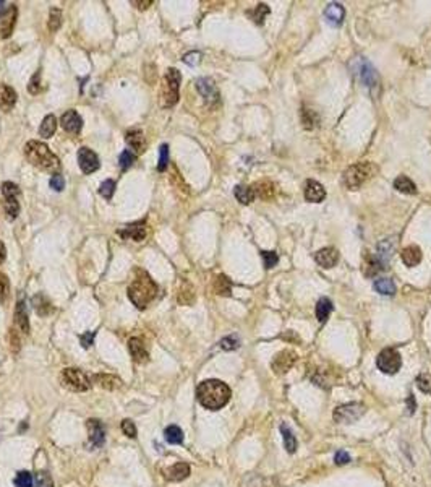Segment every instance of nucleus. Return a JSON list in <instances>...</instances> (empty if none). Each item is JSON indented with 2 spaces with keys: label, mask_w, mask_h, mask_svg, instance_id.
<instances>
[{
  "label": "nucleus",
  "mask_w": 431,
  "mask_h": 487,
  "mask_svg": "<svg viewBox=\"0 0 431 487\" xmlns=\"http://www.w3.org/2000/svg\"><path fill=\"white\" fill-rule=\"evenodd\" d=\"M230 388L224 382L216 379L201 382L197 388V398L200 405L206 409H211V411H217V409L224 408L230 400Z\"/></svg>",
  "instance_id": "f257e3e1"
},
{
  "label": "nucleus",
  "mask_w": 431,
  "mask_h": 487,
  "mask_svg": "<svg viewBox=\"0 0 431 487\" xmlns=\"http://www.w3.org/2000/svg\"><path fill=\"white\" fill-rule=\"evenodd\" d=\"M128 297L133 302L135 307L138 309H146L151 304L156 296H158V284H156L151 276L146 271L136 270L133 281L128 286Z\"/></svg>",
  "instance_id": "f03ea898"
},
{
  "label": "nucleus",
  "mask_w": 431,
  "mask_h": 487,
  "mask_svg": "<svg viewBox=\"0 0 431 487\" xmlns=\"http://www.w3.org/2000/svg\"><path fill=\"white\" fill-rule=\"evenodd\" d=\"M24 154L32 166H37L45 171H58L60 169V161L49 149V146L42 141L31 140L26 143Z\"/></svg>",
  "instance_id": "7ed1b4c3"
},
{
  "label": "nucleus",
  "mask_w": 431,
  "mask_h": 487,
  "mask_svg": "<svg viewBox=\"0 0 431 487\" xmlns=\"http://www.w3.org/2000/svg\"><path fill=\"white\" fill-rule=\"evenodd\" d=\"M182 75L177 68H169L164 76L161 86V106L172 107L179 101V89H180Z\"/></svg>",
  "instance_id": "20e7f679"
},
{
  "label": "nucleus",
  "mask_w": 431,
  "mask_h": 487,
  "mask_svg": "<svg viewBox=\"0 0 431 487\" xmlns=\"http://www.w3.org/2000/svg\"><path fill=\"white\" fill-rule=\"evenodd\" d=\"M376 172V167L371 162H357V164L350 166L344 174V184L347 185L350 190H355L360 185H363L368 179L373 177Z\"/></svg>",
  "instance_id": "39448f33"
},
{
  "label": "nucleus",
  "mask_w": 431,
  "mask_h": 487,
  "mask_svg": "<svg viewBox=\"0 0 431 487\" xmlns=\"http://www.w3.org/2000/svg\"><path fill=\"white\" fill-rule=\"evenodd\" d=\"M60 380H62V385L71 390V392H88L91 388L89 377L80 369H73V367L63 369L60 374Z\"/></svg>",
  "instance_id": "423d86ee"
},
{
  "label": "nucleus",
  "mask_w": 431,
  "mask_h": 487,
  "mask_svg": "<svg viewBox=\"0 0 431 487\" xmlns=\"http://www.w3.org/2000/svg\"><path fill=\"white\" fill-rule=\"evenodd\" d=\"M376 366L383 374L394 375L399 372V369L402 367V357L394 348H386L378 354Z\"/></svg>",
  "instance_id": "0eeeda50"
},
{
  "label": "nucleus",
  "mask_w": 431,
  "mask_h": 487,
  "mask_svg": "<svg viewBox=\"0 0 431 487\" xmlns=\"http://www.w3.org/2000/svg\"><path fill=\"white\" fill-rule=\"evenodd\" d=\"M365 413H367V408L362 403H347V405L337 406L332 418L339 424H352V422L360 419Z\"/></svg>",
  "instance_id": "6e6552de"
},
{
  "label": "nucleus",
  "mask_w": 431,
  "mask_h": 487,
  "mask_svg": "<svg viewBox=\"0 0 431 487\" xmlns=\"http://www.w3.org/2000/svg\"><path fill=\"white\" fill-rule=\"evenodd\" d=\"M298 359V356L295 351H292V349H284V351H280V353L276 354V357L272 359V370L276 374L279 375H282L285 372H289V370L293 367V364L297 362Z\"/></svg>",
  "instance_id": "1a4fd4ad"
},
{
  "label": "nucleus",
  "mask_w": 431,
  "mask_h": 487,
  "mask_svg": "<svg viewBox=\"0 0 431 487\" xmlns=\"http://www.w3.org/2000/svg\"><path fill=\"white\" fill-rule=\"evenodd\" d=\"M197 89L198 93L203 96V99L206 101V104H210V106H214L216 102H219V89L216 86V83L211 80V78H198L197 80Z\"/></svg>",
  "instance_id": "9d476101"
},
{
  "label": "nucleus",
  "mask_w": 431,
  "mask_h": 487,
  "mask_svg": "<svg viewBox=\"0 0 431 487\" xmlns=\"http://www.w3.org/2000/svg\"><path fill=\"white\" fill-rule=\"evenodd\" d=\"M78 164L84 174H93L99 169V158L97 154L89 148H80L78 149Z\"/></svg>",
  "instance_id": "9b49d317"
},
{
  "label": "nucleus",
  "mask_w": 431,
  "mask_h": 487,
  "mask_svg": "<svg viewBox=\"0 0 431 487\" xmlns=\"http://www.w3.org/2000/svg\"><path fill=\"white\" fill-rule=\"evenodd\" d=\"M88 435H89V445L93 448H101L106 442V429L102 422L97 419H88L86 421Z\"/></svg>",
  "instance_id": "f8f14e48"
},
{
  "label": "nucleus",
  "mask_w": 431,
  "mask_h": 487,
  "mask_svg": "<svg viewBox=\"0 0 431 487\" xmlns=\"http://www.w3.org/2000/svg\"><path fill=\"white\" fill-rule=\"evenodd\" d=\"M386 270V262L380 257V255H373L370 252H365L363 255V273L365 276L373 278L378 273H381Z\"/></svg>",
  "instance_id": "ddd939ff"
},
{
  "label": "nucleus",
  "mask_w": 431,
  "mask_h": 487,
  "mask_svg": "<svg viewBox=\"0 0 431 487\" xmlns=\"http://www.w3.org/2000/svg\"><path fill=\"white\" fill-rule=\"evenodd\" d=\"M315 260L319 266L323 268H332L339 262V252L334 247H324V249L318 250L315 253Z\"/></svg>",
  "instance_id": "4468645a"
},
{
  "label": "nucleus",
  "mask_w": 431,
  "mask_h": 487,
  "mask_svg": "<svg viewBox=\"0 0 431 487\" xmlns=\"http://www.w3.org/2000/svg\"><path fill=\"white\" fill-rule=\"evenodd\" d=\"M305 198L311 201V203H321V201L326 198V190L324 187L319 184L318 180H306L305 184Z\"/></svg>",
  "instance_id": "2eb2a0df"
},
{
  "label": "nucleus",
  "mask_w": 431,
  "mask_h": 487,
  "mask_svg": "<svg viewBox=\"0 0 431 487\" xmlns=\"http://www.w3.org/2000/svg\"><path fill=\"white\" fill-rule=\"evenodd\" d=\"M60 123H62V128L68 133H78L83 127V120L76 110H67L62 115Z\"/></svg>",
  "instance_id": "dca6fc26"
},
{
  "label": "nucleus",
  "mask_w": 431,
  "mask_h": 487,
  "mask_svg": "<svg viewBox=\"0 0 431 487\" xmlns=\"http://www.w3.org/2000/svg\"><path fill=\"white\" fill-rule=\"evenodd\" d=\"M119 234L125 239H132V240H135V242H141V240L146 237V224L143 223V221L132 223V224L123 227Z\"/></svg>",
  "instance_id": "f3484780"
},
{
  "label": "nucleus",
  "mask_w": 431,
  "mask_h": 487,
  "mask_svg": "<svg viewBox=\"0 0 431 487\" xmlns=\"http://www.w3.org/2000/svg\"><path fill=\"white\" fill-rule=\"evenodd\" d=\"M344 16H345V10H344V6L341 3L332 2V3H329L328 6H326L324 18L331 26H341L342 21H344Z\"/></svg>",
  "instance_id": "a211bd4d"
},
{
  "label": "nucleus",
  "mask_w": 431,
  "mask_h": 487,
  "mask_svg": "<svg viewBox=\"0 0 431 487\" xmlns=\"http://www.w3.org/2000/svg\"><path fill=\"white\" fill-rule=\"evenodd\" d=\"M128 349H130V354H132L133 361L138 362V364H145L149 359V354L145 348V344L140 340V338H130L128 340Z\"/></svg>",
  "instance_id": "6ab92c4d"
},
{
  "label": "nucleus",
  "mask_w": 431,
  "mask_h": 487,
  "mask_svg": "<svg viewBox=\"0 0 431 487\" xmlns=\"http://www.w3.org/2000/svg\"><path fill=\"white\" fill-rule=\"evenodd\" d=\"M360 78H362V81L367 84L368 88H378V84H380V78H378V73H376V70L375 67L371 65L370 62L367 60H363L362 65H360Z\"/></svg>",
  "instance_id": "aec40b11"
},
{
  "label": "nucleus",
  "mask_w": 431,
  "mask_h": 487,
  "mask_svg": "<svg viewBox=\"0 0 431 487\" xmlns=\"http://www.w3.org/2000/svg\"><path fill=\"white\" fill-rule=\"evenodd\" d=\"M125 141L128 143V146L135 149L136 153H143L146 149V140H145V135H143L141 130L138 128H133V130H128L127 136H125Z\"/></svg>",
  "instance_id": "412c9836"
},
{
  "label": "nucleus",
  "mask_w": 431,
  "mask_h": 487,
  "mask_svg": "<svg viewBox=\"0 0 431 487\" xmlns=\"http://www.w3.org/2000/svg\"><path fill=\"white\" fill-rule=\"evenodd\" d=\"M93 382L96 383V385H99L101 388L110 390V392L119 390L122 387V380L119 379V377L110 375V374H96L93 377Z\"/></svg>",
  "instance_id": "4be33fe9"
},
{
  "label": "nucleus",
  "mask_w": 431,
  "mask_h": 487,
  "mask_svg": "<svg viewBox=\"0 0 431 487\" xmlns=\"http://www.w3.org/2000/svg\"><path fill=\"white\" fill-rule=\"evenodd\" d=\"M188 476H190V466L187 463H175L174 466L169 468V470H166V479L174 481V483L184 481Z\"/></svg>",
  "instance_id": "5701e85b"
},
{
  "label": "nucleus",
  "mask_w": 431,
  "mask_h": 487,
  "mask_svg": "<svg viewBox=\"0 0 431 487\" xmlns=\"http://www.w3.org/2000/svg\"><path fill=\"white\" fill-rule=\"evenodd\" d=\"M251 188H253L254 195L263 200H272L276 197V185L269 180H259Z\"/></svg>",
  "instance_id": "b1692460"
},
{
  "label": "nucleus",
  "mask_w": 431,
  "mask_h": 487,
  "mask_svg": "<svg viewBox=\"0 0 431 487\" xmlns=\"http://www.w3.org/2000/svg\"><path fill=\"white\" fill-rule=\"evenodd\" d=\"M401 258L402 262L406 263V266H410V268H414L420 262H422V250L420 247L417 245H409L406 247L402 252H401Z\"/></svg>",
  "instance_id": "393cba45"
},
{
  "label": "nucleus",
  "mask_w": 431,
  "mask_h": 487,
  "mask_svg": "<svg viewBox=\"0 0 431 487\" xmlns=\"http://www.w3.org/2000/svg\"><path fill=\"white\" fill-rule=\"evenodd\" d=\"M16 16H18V8L15 5H11V8L8 10V15H6L2 21H0V36H2L3 39H6L11 34L13 28H15Z\"/></svg>",
  "instance_id": "a878e982"
},
{
  "label": "nucleus",
  "mask_w": 431,
  "mask_h": 487,
  "mask_svg": "<svg viewBox=\"0 0 431 487\" xmlns=\"http://www.w3.org/2000/svg\"><path fill=\"white\" fill-rule=\"evenodd\" d=\"M15 325L21 330V333L28 335L29 333V320H28V314H26V309H24V302L19 299L16 302V307H15Z\"/></svg>",
  "instance_id": "bb28decb"
},
{
  "label": "nucleus",
  "mask_w": 431,
  "mask_h": 487,
  "mask_svg": "<svg viewBox=\"0 0 431 487\" xmlns=\"http://www.w3.org/2000/svg\"><path fill=\"white\" fill-rule=\"evenodd\" d=\"M15 102H16L15 89L10 88L8 84H2V86H0V107H2L5 112H8V110L15 106Z\"/></svg>",
  "instance_id": "cd10ccee"
},
{
  "label": "nucleus",
  "mask_w": 431,
  "mask_h": 487,
  "mask_svg": "<svg viewBox=\"0 0 431 487\" xmlns=\"http://www.w3.org/2000/svg\"><path fill=\"white\" fill-rule=\"evenodd\" d=\"M31 302H32V307H34V310H36V314L41 315V317H47V315L52 314V312H54V307H52L50 301L44 294H36L34 297H32Z\"/></svg>",
  "instance_id": "c85d7f7f"
},
{
  "label": "nucleus",
  "mask_w": 431,
  "mask_h": 487,
  "mask_svg": "<svg viewBox=\"0 0 431 487\" xmlns=\"http://www.w3.org/2000/svg\"><path fill=\"white\" fill-rule=\"evenodd\" d=\"M373 288L376 292H380L381 296H394V292H396V284L393 279H389V278L375 279Z\"/></svg>",
  "instance_id": "c756f323"
},
{
  "label": "nucleus",
  "mask_w": 431,
  "mask_h": 487,
  "mask_svg": "<svg viewBox=\"0 0 431 487\" xmlns=\"http://www.w3.org/2000/svg\"><path fill=\"white\" fill-rule=\"evenodd\" d=\"M233 195H235V198H237L240 203H243V205H250L251 201L256 198L253 188L246 187V185H237L233 188Z\"/></svg>",
  "instance_id": "7c9ffc66"
},
{
  "label": "nucleus",
  "mask_w": 431,
  "mask_h": 487,
  "mask_svg": "<svg viewBox=\"0 0 431 487\" xmlns=\"http://www.w3.org/2000/svg\"><path fill=\"white\" fill-rule=\"evenodd\" d=\"M332 312V302L329 301L328 297H321L316 304V318L319 320V323H324L326 320L329 318Z\"/></svg>",
  "instance_id": "2f4dec72"
},
{
  "label": "nucleus",
  "mask_w": 431,
  "mask_h": 487,
  "mask_svg": "<svg viewBox=\"0 0 431 487\" xmlns=\"http://www.w3.org/2000/svg\"><path fill=\"white\" fill-rule=\"evenodd\" d=\"M55 130H57V119L52 114L45 115L41 127H39V133H41V136L42 138H50V136L55 133Z\"/></svg>",
  "instance_id": "473e14b6"
},
{
  "label": "nucleus",
  "mask_w": 431,
  "mask_h": 487,
  "mask_svg": "<svg viewBox=\"0 0 431 487\" xmlns=\"http://www.w3.org/2000/svg\"><path fill=\"white\" fill-rule=\"evenodd\" d=\"M280 434H282L285 450L289 452V453H295V450H297V439H295V435H293V432L289 429V426H287V424L280 426Z\"/></svg>",
  "instance_id": "72a5a7b5"
},
{
  "label": "nucleus",
  "mask_w": 431,
  "mask_h": 487,
  "mask_svg": "<svg viewBox=\"0 0 431 487\" xmlns=\"http://www.w3.org/2000/svg\"><path fill=\"white\" fill-rule=\"evenodd\" d=\"M394 188H396V190H399L401 193H407V195L417 193L415 184L409 177H406V175H399V177L394 180Z\"/></svg>",
  "instance_id": "f704fd0d"
},
{
  "label": "nucleus",
  "mask_w": 431,
  "mask_h": 487,
  "mask_svg": "<svg viewBox=\"0 0 431 487\" xmlns=\"http://www.w3.org/2000/svg\"><path fill=\"white\" fill-rule=\"evenodd\" d=\"M214 291L219 296H230L232 294V283L224 275H219L214 281Z\"/></svg>",
  "instance_id": "c9c22d12"
},
{
  "label": "nucleus",
  "mask_w": 431,
  "mask_h": 487,
  "mask_svg": "<svg viewBox=\"0 0 431 487\" xmlns=\"http://www.w3.org/2000/svg\"><path fill=\"white\" fill-rule=\"evenodd\" d=\"M164 437L169 444L172 445H179L184 442V432H182V429L179 426H169L166 431H164Z\"/></svg>",
  "instance_id": "e433bc0d"
},
{
  "label": "nucleus",
  "mask_w": 431,
  "mask_h": 487,
  "mask_svg": "<svg viewBox=\"0 0 431 487\" xmlns=\"http://www.w3.org/2000/svg\"><path fill=\"white\" fill-rule=\"evenodd\" d=\"M60 24H62V10L54 6V8H50V13H49V24H47L49 31L55 32L58 28H60Z\"/></svg>",
  "instance_id": "4c0bfd02"
},
{
  "label": "nucleus",
  "mask_w": 431,
  "mask_h": 487,
  "mask_svg": "<svg viewBox=\"0 0 431 487\" xmlns=\"http://www.w3.org/2000/svg\"><path fill=\"white\" fill-rule=\"evenodd\" d=\"M5 213L10 219H15L19 213V205L16 198H5Z\"/></svg>",
  "instance_id": "58836bf2"
},
{
  "label": "nucleus",
  "mask_w": 431,
  "mask_h": 487,
  "mask_svg": "<svg viewBox=\"0 0 431 487\" xmlns=\"http://www.w3.org/2000/svg\"><path fill=\"white\" fill-rule=\"evenodd\" d=\"M250 15L253 16V19H254V21H256L258 24H263L266 15H269V6L264 5V3H259V5L256 6V10L251 11Z\"/></svg>",
  "instance_id": "ea45409f"
},
{
  "label": "nucleus",
  "mask_w": 431,
  "mask_h": 487,
  "mask_svg": "<svg viewBox=\"0 0 431 487\" xmlns=\"http://www.w3.org/2000/svg\"><path fill=\"white\" fill-rule=\"evenodd\" d=\"M10 296V281L6 275L0 273V302H6Z\"/></svg>",
  "instance_id": "a19ab883"
},
{
  "label": "nucleus",
  "mask_w": 431,
  "mask_h": 487,
  "mask_svg": "<svg viewBox=\"0 0 431 487\" xmlns=\"http://www.w3.org/2000/svg\"><path fill=\"white\" fill-rule=\"evenodd\" d=\"M15 487H32V476L28 471H19L15 478Z\"/></svg>",
  "instance_id": "79ce46f5"
},
{
  "label": "nucleus",
  "mask_w": 431,
  "mask_h": 487,
  "mask_svg": "<svg viewBox=\"0 0 431 487\" xmlns=\"http://www.w3.org/2000/svg\"><path fill=\"white\" fill-rule=\"evenodd\" d=\"M417 382V387H419L423 393H430L431 392V375L430 374H420L419 377L415 379Z\"/></svg>",
  "instance_id": "37998d69"
},
{
  "label": "nucleus",
  "mask_w": 431,
  "mask_h": 487,
  "mask_svg": "<svg viewBox=\"0 0 431 487\" xmlns=\"http://www.w3.org/2000/svg\"><path fill=\"white\" fill-rule=\"evenodd\" d=\"M114 192H115V182H114V180L107 179V180H104L102 184H101L99 193H101L106 200H110V198H112Z\"/></svg>",
  "instance_id": "c03bdc74"
},
{
  "label": "nucleus",
  "mask_w": 431,
  "mask_h": 487,
  "mask_svg": "<svg viewBox=\"0 0 431 487\" xmlns=\"http://www.w3.org/2000/svg\"><path fill=\"white\" fill-rule=\"evenodd\" d=\"M219 344H220V348L224 349V351H233V349H237L240 346V341H238V338L235 336V335H230V336L222 338Z\"/></svg>",
  "instance_id": "a18cd8bd"
},
{
  "label": "nucleus",
  "mask_w": 431,
  "mask_h": 487,
  "mask_svg": "<svg viewBox=\"0 0 431 487\" xmlns=\"http://www.w3.org/2000/svg\"><path fill=\"white\" fill-rule=\"evenodd\" d=\"M136 159V156L132 153V151H128V149H125L122 154H120V158H119V162H120V167H122V171H127L128 167H132V164L135 162Z\"/></svg>",
  "instance_id": "49530a36"
},
{
  "label": "nucleus",
  "mask_w": 431,
  "mask_h": 487,
  "mask_svg": "<svg viewBox=\"0 0 431 487\" xmlns=\"http://www.w3.org/2000/svg\"><path fill=\"white\" fill-rule=\"evenodd\" d=\"M2 193L5 198H16L18 193H19V188L16 184H13V182H3L2 184Z\"/></svg>",
  "instance_id": "de8ad7c7"
},
{
  "label": "nucleus",
  "mask_w": 431,
  "mask_h": 487,
  "mask_svg": "<svg viewBox=\"0 0 431 487\" xmlns=\"http://www.w3.org/2000/svg\"><path fill=\"white\" fill-rule=\"evenodd\" d=\"M159 164H158V171L159 172H164L166 169H167V164H169V145H162L161 149H159Z\"/></svg>",
  "instance_id": "09e8293b"
},
{
  "label": "nucleus",
  "mask_w": 431,
  "mask_h": 487,
  "mask_svg": "<svg viewBox=\"0 0 431 487\" xmlns=\"http://www.w3.org/2000/svg\"><path fill=\"white\" fill-rule=\"evenodd\" d=\"M261 257H263L264 266H266L267 270L274 268V266H276V263H277V260H279L277 253L276 252H269V250H263V252H261Z\"/></svg>",
  "instance_id": "8fccbe9b"
},
{
  "label": "nucleus",
  "mask_w": 431,
  "mask_h": 487,
  "mask_svg": "<svg viewBox=\"0 0 431 487\" xmlns=\"http://www.w3.org/2000/svg\"><path fill=\"white\" fill-rule=\"evenodd\" d=\"M193 301H195V292H193V289L190 288V286H187V289H180L179 291V302L180 304L188 305V304H192Z\"/></svg>",
  "instance_id": "3c124183"
},
{
  "label": "nucleus",
  "mask_w": 431,
  "mask_h": 487,
  "mask_svg": "<svg viewBox=\"0 0 431 487\" xmlns=\"http://www.w3.org/2000/svg\"><path fill=\"white\" fill-rule=\"evenodd\" d=\"M36 487H54L52 478L45 471L37 473V476H36Z\"/></svg>",
  "instance_id": "603ef678"
},
{
  "label": "nucleus",
  "mask_w": 431,
  "mask_h": 487,
  "mask_svg": "<svg viewBox=\"0 0 431 487\" xmlns=\"http://www.w3.org/2000/svg\"><path fill=\"white\" fill-rule=\"evenodd\" d=\"M184 62L187 65H190V67H195V65H198L201 62V52H198V50L188 52V54L184 55Z\"/></svg>",
  "instance_id": "864d4df0"
},
{
  "label": "nucleus",
  "mask_w": 431,
  "mask_h": 487,
  "mask_svg": "<svg viewBox=\"0 0 431 487\" xmlns=\"http://www.w3.org/2000/svg\"><path fill=\"white\" fill-rule=\"evenodd\" d=\"M122 432L125 435H128L130 439H135L136 437V427L133 424V421H130V419L122 421Z\"/></svg>",
  "instance_id": "5fc2aeb1"
},
{
  "label": "nucleus",
  "mask_w": 431,
  "mask_h": 487,
  "mask_svg": "<svg viewBox=\"0 0 431 487\" xmlns=\"http://www.w3.org/2000/svg\"><path fill=\"white\" fill-rule=\"evenodd\" d=\"M39 83H41V73H39V71H36V73L32 75V78L29 80V84H28V91H29L31 94H37L39 93V89H41Z\"/></svg>",
  "instance_id": "6e6d98bb"
},
{
  "label": "nucleus",
  "mask_w": 431,
  "mask_h": 487,
  "mask_svg": "<svg viewBox=\"0 0 431 487\" xmlns=\"http://www.w3.org/2000/svg\"><path fill=\"white\" fill-rule=\"evenodd\" d=\"M49 185H50V188H54L55 192H62L65 188V180H63L62 175L55 174V175H52V177H50Z\"/></svg>",
  "instance_id": "4d7b16f0"
},
{
  "label": "nucleus",
  "mask_w": 431,
  "mask_h": 487,
  "mask_svg": "<svg viewBox=\"0 0 431 487\" xmlns=\"http://www.w3.org/2000/svg\"><path fill=\"white\" fill-rule=\"evenodd\" d=\"M94 336H96V331H88V333H84L80 336V343H81V346L84 349H88L93 346V343H94Z\"/></svg>",
  "instance_id": "13d9d810"
},
{
  "label": "nucleus",
  "mask_w": 431,
  "mask_h": 487,
  "mask_svg": "<svg viewBox=\"0 0 431 487\" xmlns=\"http://www.w3.org/2000/svg\"><path fill=\"white\" fill-rule=\"evenodd\" d=\"M334 461H336V465H347V463H350V455L347 452L341 450L336 453Z\"/></svg>",
  "instance_id": "bf43d9fd"
},
{
  "label": "nucleus",
  "mask_w": 431,
  "mask_h": 487,
  "mask_svg": "<svg viewBox=\"0 0 431 487\" xmlns=\"http://www.w3.org/2000/svg\"><path fill=\"white\" fill-rule=\"evenodd\" d=\"M11 331V333H10V343H11V348H13V351H15V353H16V351L19 349V338L16 336V331L15 330H10Z\"/></svg>",
  "instance_id": "052dcab7"
},
{
  "label": "nucleus",
  "mask_w": 431,
  "mask_h": 487,
  "mask_svg": "<svg viewBox=\"0 0 431 487\" xmlns=\"http://www.w3.org/2000/svg\"><path fill=\"white\" fill-rule=\"evenodd\" d=\"M415 396L414 395H409V398H407V409H409V414H414L415 413Z\"/></svg>",
  "instance_id": "680f3d73"
},
{
  "label": "nucleus",
  "mask_w": 431,
  "mask_h": 487,
  "mask_svg": "<svg viewBox=\"0 0 431 487\" xmlns=\"http://www.w3.org/2000/svg\"><path fill=\"white\" fill-rule=\"evenodd\" d=\"M132 3L136 5V8H140V10H146L149 5H153V0H146V2H136V0H133Z\"/></svg>",
  "instance_id": "e2e57ef3"
},
{
  "label": "nucleus",
  "mask_w": 431,
  "mask_h": 487,
  "mask_svg": "<svg viewBox=\"0 0 431 487\" xmlns=\"http://www.w3.org/2000/svg\"><path fill=\"white\" fill-rule=\"evenodd\" d=\"M5 257H6V249H5V244L0 240V263L5 262Z\"/></svg>",
  "instance_id": "0e129e2a"
},
{
  "label": "nucleus",
  "mask_w": 431,
  "mask_h": 487,
  "mask_svg": "<svg viewBox=\"0 0 431 487\" xmlns=\"http://www.w3.org/2000/svg\"><path fill=\"white\" fill-rule=\"evenodd\" d=\"M8 5H10L8 2H5V0H0V16H2L6 10H10Z\"/></svg>",
  "instance_id": "69168bd1"
}]
</instances>
